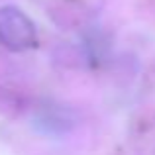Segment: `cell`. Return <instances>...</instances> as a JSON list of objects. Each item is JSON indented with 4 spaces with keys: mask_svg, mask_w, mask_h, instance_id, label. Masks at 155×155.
<instances>
[{
    "mask_svg": "<svg viewBox=\"0 0 155 155\" xmlns=\"http://www.w3.org/2000/svg\"><path fill=\"white\" fill-rule=\"evenodd\" d=\"M0 43L10 51H26L38 43L34 22L20 8H0Z\"/></svg>",
    "mask_w": 155,
    "mask_h": 155,
    "instance_id": "6da1fadb",
    "label": "cell"
}]
</instances>
